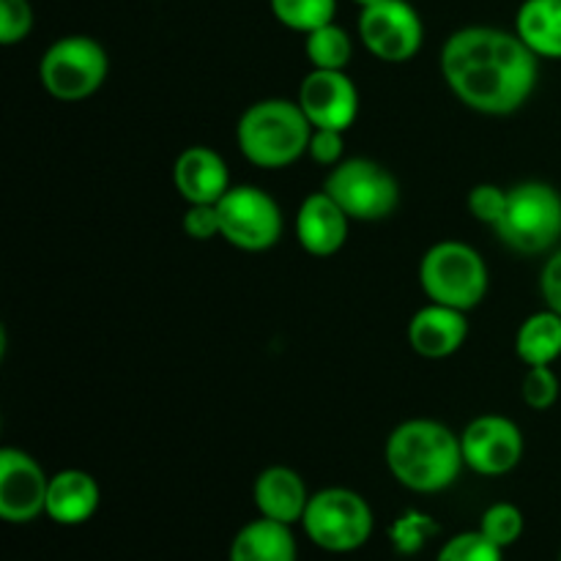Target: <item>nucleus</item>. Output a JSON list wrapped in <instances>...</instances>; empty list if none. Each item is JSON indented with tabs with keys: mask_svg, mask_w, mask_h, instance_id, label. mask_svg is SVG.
I'll return each instance as SVG.
<instances>
[{
	"mask_svg": "<svg viewBox=\"0 0 561 561\" xmlns=\"http://www.w3.org/2000/svg\"><path fill=\"white\" fill-rule=\"evenodd\" d=\"M524 513L510 502H499L493 504V507H488L480 520L482 535L491 542H496L499 548H507L513 546V542H518L520 535H524Z\"/></svg>",
	"mask_w": 561,
	"mask_h": 561,
	"instance_id": "nucleus-24",
	"label": "nucleus"
},
{
	"mask_svg": "<svg viewBox=\"0 0 561 561\" xmlns=\"http://www.w3.org/2000/svg\"><path fill=\"white\" fill-rule=\"evenodd\" d=\"M252 499H255V507L263 518H272L290 526L305 518L310 493H307L305 480L294 469H288V466H272V469L257 474L255 488H252Z\"/></svg>",
	"mask_w": 561,
	"mask_h": 561,
	"instance_id": "nucleus-17",
	"label": "nucleus"
},
{
	"mask_svg": "<svg viewBox=\"0 0 561 561\" xmlns=\"http://www.w3.org/2000/svg\"><path fill=\"white\" fill-rule=\"evenodd\" d=\"M504 208H507V190L496 184H477L469 192V211L477 222L488 225V228H496L499 219H502Z\"/></svg>",
	"mask_w": 561,
	"mask_h": 561,
	"instance_id": "nucleus-28",
	"label": "nucleus"
},
{
	"mask_svg": "<svg viewBox=\"0 0 561 561\" xmlns=\"http://www.w3.org/2000/svg\"><path fill=\"white\" fill-rule=\"evenodd\" d=\"M301 526L321 551L351 553L370 540L376 518L370 504L356 491L327 488L310 496Z\"/></svg>",
	"mask_w": 561,
	"mask_h": 561,
	"instance_id": "nucleus-7",
	"label": "nucleus"
},
{
	"mask_svg": "<svg viewBox=\"0 0 561 561\" xmlns=\"http://www.w3.org/2000/svg\"><path fill=\"white\" fill-rule=\"evenodd\" d=\"M420 285L436 305L474 310L488 294V266L474 247L463 241H438L420 263Z\"/></svg>",
	"mask_w": 561,
	"mask_h": 561,
	"instance_id": "nucleus-5",
	"label": "nucleus"
},
{
	"mask_svg": "<svg viewBox=\"0 0 561 561\" xmlns=\"http://www.w3.org/2000/svg\"><path fill=\"white\" fill-rule=\"evenodd\" d=\"M383 460L389 474L414 493L447 491L466 466L460 436L436 420H409L394 427Z\"/></svg>",
	"mask_w": 561,
	"mask_h": 561,
	"instance_id": "nucleus-2",
	"label": "nucleus"
},
{
	"mask_svg": "<svg viewBox=\"0 0 561 561\" xmlns=\"http://www.w3.org/2000/svg\"><path fill=\"white\" fill-rule=\"evenodd\" d=\"M356 5H362V9H365V5H370V3H376V0H354Z\"/></svg>",
	"mask_w": 561,
	"mask_h": 561,
	"instance_id": "nucleus-32",
	"label": "nucleus"
},
{
	"mask_svg": "<svg viewBox=\"0 0 561 561\" xmlns=\"http://www.w3.org/2000/svg\"><path fill=\"white\" fill-rule=\"evenodd\" d=\"M502 551L504 548L488 540L482 531H466V535L453 537L436 561H504Z\"/></svg>",
	"mask_w": 561,
	"mask_h": 561,
	"instance_id": "nucleus-25",
	"label": "nucleus"
},
{
	"mask_svg": "<svg viewBox=\"0 0 561 561\" xmlns=\"http://www.w3.org/2000/svg\"><path fill=\"white\" fill-rule=\"evenodd\" d=\"M466 469L482 477L510 474L524 458V433L513 420L499 414L477 416L460 433Z\"/></svg>",
	"mask_w": 561,
	"mask_h": 561,
	"instance_id": "nucleus-11",
	"label": "nucleus"
},
{
	"mask_svg": "<svg viewBox=\"0 0 561 561\" xmlns=\"http://www.w3.org/2000/svg\"><path fill=\"white\" fill-rule=\"evenodd\" d=\"M305 53L312 69H329V71H345V66L354 58V42L351 33L337 22L318 27V31L307 33Z\"/></svg>",
	"mask_w": 561,
	"mask_h": 561,
	"instance_id": "nucleus-22",
	"label": "nucleus"
},
{
	"mask_svg": "<svg viewBox=\"0 0 561 561\" xmlns=\"http://www.w3.org/2000/svg\"><path fill=\"white\" fill-rule=\"evenodd\" d=\"M540 294L546 299L548 310L559 312L561 316V250L553 252L546 261L540 274Z\"/></svg>",
	"mask_w": 561,
	"mask_h": 561,
	"instance_id": "nucleus-31",
	"label": "nucleus"
},
{
	"mask_svg": "<svg viewBox=\"0 0 561 561\" xmlns=\"http://www.w3.org/2000/svg\"><path fill=\"white\" fill-rule=\"evenodd\" d=\"M515 33L537 58L561 60V0H524L515 14Z\"/></svg>",
	"mask_w": 561,
	"mask_h": 561,
	"instance_id": "nucleus-19",
	"label": "nucleus"
},
{
	"mask_svg": "<svg viewBox=\"0 0 561 561\" xmlns=\"http://www.w3.org/2000/svg\"><path fill=\"white\" fill-rule=\"evenodd\" d=\"M49 477L27 453L0 449V518L5 524H27L47 507Z\"/></svg>",
	"mask_w": 561,
	"mask_h": 561,
	"instance_id": "nucleus-12",
	"label": "nucleus"
},
{
	"mask_svg": "<svg viewBox=\"0 0 561 561\" xmlns=\"http://www.w3.org/2000/svg\"><path fill=\"white\" fill-rule=\"evenodd\" d=\"M466 337H469L466 312L436 305V301L416 310L409 321V345L414 348V354L425 356V359H447V356L458 354Z\"/></svg>",
	"mask_w": 561,
	"mask_h": 561,
	"instance_id": "nucleus-16",
	"label": "nucleus"
},
{
	"mask_svg": "<svg viewBox=\"0 0 561 561\" xmlns=\"http://www.w3.org/2000/svg\"><path fill=\"white\" fill-rule=\"evenodd\" d=\"M442 75L449 91L474 113L510 115L535 93L540 58L515 31L469 25L444 42Z\"/></svg>",
	"mask_w": 561,
	"mask_h": 561,
	"instance_id": "nucleus-1",
	"label": "nucleus"
},
{
	"mask_svg": "<svg viewBox=\"0 0 561 561\" xmlns=\"http://www.w3.org/2000/svg\"><path fill=\"white\" fill-rule=\"evenodd\" d=\"M362 44L383 64H405L425 44L422 16L409 0H376L359 14Z\"/></svg>",
	"mask_w": 561,
	"mask_h": 561,
	"instance_id": "nucleus-10",
	"label": "nucleus"
},
{
	"mask_svg": "<svg viewBox=\"0 0 561 561\" xmlns=\"http://www.w3.org/2000/svg\"><path fill=\"white\" fill-rule=\"evenodd\" d=\"M559 561H561V557H559Z\"/></svg>",
	"mask_w": 561,
	"mask_h": 561,
	"instance_id": "nucleus-33",
	"label": "nucleus"
},
{
	"mask_svg": "<svg viewBox=\"0 0 561 561\" xmlns=\"http://www.w3.org/2000/svg\"><path fill=\"white\" fill-rule=\"evenodd\" d=\"M33 31L31 0H0V44L14 47Z\"/></svg>",
	"mask_w": 561,
	"mask_h": 561,
	"instance_id": "nucleus-26",
	"label": "nucleus"
},
{
	"mask_svg": "<svg viewBox=\"0 0 561 561\" xmlns=\"http://www.w3.org/2000/svg\"><path fill=\"white\" fill-rule=\"evenodd\" d=\"M219 236L236 250H272L283 236V211L266 190L252 184L230 186L217 203Z\"/></svg>",
	"mask_w": 561,
	"mask_h": 561,
	"instance_id": "nucleus-9",
	"label": "nucleus"
},
{
	"mask_svg": "<svg viewBox=\"0 0 561 561\" xmlns=\"http://www.w3.org/2000/svg\"><path fill=\"white\" fill-rule=\"evenodd\" d=\"M184 233L195 241H211L219 236V211L217 206H190L184 214Z\"/></svg>",
	"mask_w": 561,
	"mask_h": 561,
	"instance_id": "nucleus-30",
	"label": "nucleus"
},
{
	"mask_svg": "<svg viewBox=\"0 0 561 561\" xmlns=\"http://www.w3.org/2000/svg\"><path fill=\"white\" fill-rule=\"evenodd\" d=\"M323 192L343 208L351 222H381L394 214L400 203V186L383 164L373 159H343L329 170Z\"/></svg>",
	"mask_w": 561,
	"mask_h": 561,
	"instance_id": "nucleus-8",
	"label": "nucleus"
},
{
	"mask_svg": "<svg viewBox=\"0 0 561 561\" xmlns=\"http://www.w3.org/2000/svg\"><path fill=\"white\" fill-rule=\"evenodd\" d=\"M515 354L529 367H551L561 356V316L540 310L526 318L515 334Z\"/></svg>",
	"mask_w": 561,
	"mask_h": 561,
	"instance_id": "nucleus-21",
	"label": "nucleus"
},
{
	"mask_svg": "<svg viewBox=\"0 0 561 561\" xmlns=\"http://www.w3.org/2000/svg\"><path fill=\"white\" fill-rule=\"evenodd\" d=\"M348 214L321 190L307 195L296 211V241L310 255L332 257L348 241Z\"/></svg>",
	"mask_w": 561,
	"mask_h": 561,
	"instance_id": "nucleus-14",
	"label": "nucleus"
},
{
	"mask_svg": "<svg viewBox=\"0 0 561 561\" xmlns=\"http://www.w3.org/2000/svg\"><path fill=\"white\" fill-rule=\"evenodd\" d=\"M230 561H296L294 531L288 524L261 515L233 537Z\"/></svg>",
	"mask_w": 561,
	"mask_h": 561,
	"instance_id": "nucleus-20",
	"label": "nucleus"
},
{
	"mask_svg": "<svg viewBox=\"0 0 561 561\" xmlns=\"http://www.w3.org/2000/svg\"><path fill=\"white\" fill-rule=\"evenodd\" d=\"M173 184L190 206H217L230 190V173L225 159L208 146H190L175 157Z\"/></svg>",
	"mask_w": 561,
	"mask_h": 561,
	"instance_id": "nucleus-15",
	"label": "nucleus"
},
{
	"mask_svg": "<svg viewBox=\"0 0 561 561\" xmlns=\"http://www.w3.org/2000/svg\"><path fill=\"white\" fill-rule=\"evenodd\" d=\"M299 107L312 129L345 131L359 115V91L345 71L312 69L299 85Z\"/></svg>",
	"mask_w": 561,
	"mask_h": 561,
	"instance_id": "nucleus-13",
	"label": "nucleus"
},
{
	"mask_svg": "<svg viewBox=\"0 0 561 561\" xmlns=\"http://www.w3.org/2000/svg\"><path fill=\"white\" fill-rule=\"evenodd\" d=\"M518 255H542L561 239V195L551 184L524 181L507 190V208L493 228Z\"/></svg>",
	"mask_w": 561,
	"mask_h": 561,
	"instance_id": "nucleus-4",
	"label": "nucleus"
},
{
	"mask_svg": "<svg viewBox=\"0 0 561 561\" xmlns=\"http://www.w3.org/2000/svg\"><path fill=\"white\" fill-rule=\"evenodd\" d=\"M343 131L337 129H312L310 148L307 153L312 157V162L323 164V168H334V164L343 162Z\"/></svg>",
	"mask_w": 561,
	"mask_h": 561,
	"instance_id": "nucleus-29",
	"label": "nucleus"
},
{
	"mask_svg": "<svg viewBox=\"0 0 561 561\" xmlns=\"http://www.w3.org/2000/svg\"><path fill=\"white\" fill-rule=\"evenodd\" d=\"M559 376L551 367H529V373L524 376V394L526 405L535 411H548L559 400Z\"/></svg>",
	"mask_w": 561,
	"mask_h": 561,
	"instance_id": "nucleus-27",
	"label": "nucleus"
},
{
	"mask_svg": "<svg viewBox=\"0 0 561 561\" xmlns=\"http://www.w3.org/2000/svg\"><path fill=\"white\" fill-rule=\"evenodd\" d=\"M312 124L299 102L263 99L250 104L236 124V142L250 164L279 170L299 162L310 148Z\"/></svg>",
	"mask_w": 561,
	"mask_h": 561,
	"instance_id": "nucleus-3",
	"label": "nucleus"
},
{
	"mask_svg": "<svg viewBox=\"0 0 561 561\" xmlns=\"http://www.w3.org/2000/svg\"><path fill=\"white\" fill-rule=\"evenodd\" d=\"M110 58L102 44L91 36H64L47 47L38 60V80L53 99L82 102L104 85Z\"/></svg>",
	"mask_w": 561,
	"mask_h": 561,
	"instance_id": "nucleus-6",
	"label": "nucleus"
},
{
	"mask_svg": "<svg viewBox=\"0 0 561 561\" xmlns=\"http://www.w3.org/2000/svg\"><path fill=\"white\" fill-rule=\"evenodd\" d=\"M268 5L279 25L305 36L334 22L337 14V0H268Z\"/></svg>",
	"mask_w": 561,
	"mask_h": 561,
	"instance_id": "nucleus-23",
	"label": "nucleus"
},
{
	"mask_svg": "<svg viewBox=\"0 0 561 561\" xmlns=\"http://www.w3.org/2000/svg\"><path fill=\"white\" fill-rule=\"evenodd\" d=\"M99 485L88 471L66 469L49 477L47 507L44 513L60 526H80L99 510Z\"/></svg>",
	"mask_w": 561,
	"mask_h": 561,
	"instance_id": "nucleus-18",
	"label": "nucleus"
}]
</instances>
